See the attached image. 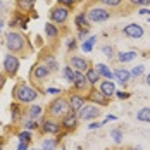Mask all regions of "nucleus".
I'll list each match as a JSON object with an SVG mask.
<instances>
[{
  "label": "nucleus",
  "instance_id": "13",
  "mask_svg": "<svg viewBox=\"0 0 150 150\" xmlns=\"http://www.w3.org/2000/svg\"><path fill=\"white\" fill-rule=\"evenodd\" d=\"M73 88L78 93H88L91 90L90 83H88L86 76L83 74V73H76V79H74V83H73Z\"/></svg>",
  "mask_w": 150,
  "mask_h": 150
},
{
  "label": "nucleus",
  "instance_id": "20",
  "mask_svg": "<svg viewBox=\"0 0 150 150\" xmlns=\"http://www.w3.org/2000/svg\"><path fill=\"white\" fill-rule=\"evenodd\" d=\"M85 76H86V79H88V83H90L91 88H95V86H97V83H100V79H102L100 74L97 73V69H95V67H90V69L85 73Z\"/></svg>",
  "mask_w": 150,
  "mask_h": 150
},
{
  "label": "nucleus",
  "instance_id": "3",
  "mask_svg": "<svg viewBox=\"0 0 150 150\" xmlns=\"http://www.w3.org/2000/svg\"><path fill=\"white\" fill-rule=\"evenodd\" d=\"M71 109H69V100L66 97H57L54 98L50 104H48V109H47V116L48 117H54V119H62L66 114H69Z\"/></svg>",
  "mask_w": 150,
  "mask_h": 150
},
{
  "label": "nucleus",
  "instance_id": "44",
  "mask_svg": "<svg viewBox=\"0 0 150 150\" xmlns=\"http://www.w3.org/2000/svg\"><path fill=\"white\" fill-rule=\"evenodd\" d=\"M138 14H140V16H147V17H150V9H140V11H138Z\"/></svg>",
  "mask_w": 150,
  "mask_h": 150
},
{
  "label": "nucleus",
  "instance_id": "37",
  "mask_svg": "<svg viewBox=\"0 0 150 150\" xmlns=\"http://www.w3.org/2000/svg\"><path fill=\"white\" fill-rule=\"evenodd\" d=\"M129 2V5L131 7H147V5H150V0H128Z\"/></svg>",
  "mask_w": 150,
  "mask_h": 150
},
{
  "label": "nucleus",
  "instance_id": "39",
  "mask_svg": "<svg viewBox=\"0 0 150 150\" xmlns=\"http://www.w3.org/2000/svg\"><path fill=\"white\" fill-rule=\"evenodd\" d=\"M88 33H90V30L88 28H83V30H78V40H86V36H88Z\"/></svg>",
  "mask_w": 150,
  "mask_h": 150
},
{
  "label": "nucleus",
  "instance_id": "51",
  "mask_svg": "<svg viewBox=\"0 0 150 150\" xmlns=\"http://www.w3.org/2000/svg\"><path fill=\"white\" fill-rule=\"evenodd\" d=\"M0 11H4V0H0Z\"/></svg>",
  "mask_w": 150,
  "mask_h": 150
},
{
  "label": "nucleus",
  "instance_id": "24",
  "mask_svg": "<svg viewBox=\"0 0 150 150\" xmlns=\"http://www.w3.org/2000/svg\"><path fill=\"white\" fill-rule=\"evenodd\" d=\"M35 2H36V0H16L17 9H19L21 12H30L31 9H33V5H35Z\"/></svg>",
  "mask_w": 150,
  "mask_h": 150
},
{
  "label": "nucleus",
  "instance_id": "34",
  "mask_svg": "<svg viewBox=\"0 0 150 150\" xmlns=\"http://www.w3.org/2000/svg\"><path fill=\"white\" fill-rule=\"evenodd\" d=\"M129 73H131V78H140V76H143V73H145V66L143 64H138Z\"/></svg>",
  "mask_w": 150,
  "mask_h": 150
},
{
  "label": "nucleus",
  "instance_id": "29",
  "mask_svg": "<svg viewBox=\"0 0 150 150\" xmlns=\"http://www.w3.org/2000/svg\"><path fill=\"white\" fill-rule=\"evenodd\" d=\"M98 2L105 9H116V7H121L124 4V0H98Z\"/></svg>",
  "mask_w": 150,
  "mask_h": 150
},
{
  "label": "nucleus",
  "instance_id": "31",
  "mask_svg": "<svg viewBox=\"0 0 150 150\" xmlns=\"http://www.w3.org/2000/svg\"><path fill=\"white\" fill-rule=\"evenodd\" d=\"M95 42H97V36H95V35H91L90 38H86V40L83 42V45H81L83 52H91V48H93V45H95Z\"/></svg>",
  "mask_w": 150,
  "mask_h": 150
},
{
  "label": "nucleus",
  "instance_id": "54",
  "mask_svg": "<svg viewBox=\"0 0 150 150\" xmlns=\"http://www.w3.org/2000/svg\"><path fill=\"white\" fill-rule=\"evenodd\" d=\"M33 150H38V149H33Z\"/></svg>",
  "mask_w": 150,
  "mask_h": 150
},
{
  "label": "nucleus",
  "instance_id": "49",
  "mask_svg": "<svg viewBox=\"0 0 150 150\" xmlns=\"http://www.w3.org/2000/svg\"><path fill=\"white\" fill-rule=\"evenodd\" d=\"M128 150H142V147H129Z\"/></svg>",
  "mask_w": 150,
  "mask_h": 150
},
{
  "label": "nucleus",
  "instance_id": "4",
  "mask_svg": "<svg viewBox=\"0 0 150 150\" xmlns=\"http://www.w3.org/2000/svg\"><path fill=\"white\" fill-rule=\"evenodd\" d=\"M85 14H86V19L90 21V24H98V23H105L110 19V11L102 5H90Z\"/></svg>",
  "mask_w": 150,
  "mask_h": 150
},
{
  "label": "nucleus",
  "instance_id": "18",
  "mask_svg": "<svg viewBox=\"0 0 150 150\" xmlns=\"http://www.w3.org/2000/svg\"><path fill=\"white\" fill-rule=\"evenodd\" d=\"M9 26L14 30V28H23V30H26L28 28V19L26 17H23L21 14H16L12 19H11V23H9Z\"/></svg>",
  "mask_w": 150,
  "mask_h": 150
},
{
  "label": "nucleus",
  "instance_id": "23",
  "mask_svg": "<svg viewBox=\"0 0 150 150\" xmlns=\"http://www.w3.org/2000/svg\"><path fill=\"white\" fill-rule=\"evenodd\" d=\"M74 24L78 30H83V28H90V21L86 19V14L85 12H79V14L74 17Z\"/></svg>",
  "mask_w": 150,
  "mask_h": 150
},
{
  "label": "nucleus",
  "instance_id": "33",
  "mask_svg": "<svg viewBox=\"0 0 150 150\" xmlns=\"http://www.w3.org/2000/svg\"><path fill=\"white\" fill-rule=\"evenodd\" d=\"M23 128L26 129V131H31V129H38L40 128V122H36L35 119H26L23 122Z\"/></svg>",
  "mask_w": 150,
  "mask_h": 150
},
{
  "label": "nucleus",
  "instance_id": "27",
  "mask_svg": "<svg viewBox=\"0 0 150 150\" xmlns=\"http://www.w3.org/2000/svg\"><path fill=\"white\" fill-rule=\"evenodd\" d=\"M42 112H43L42 105L31 104V107L28 109V119H36V117H40V116H42Z\"/></svg>",
  "mask_w": 150,
  "mask_h": 150
},
{
  "label": "nucleus",
  "instance_id": "47",
  "mask_svg": "<svg viewBox=\"0 0 150 150\" xmlns=\"http://www.w3.org/2000/svg\"><path fill=\"white\" fill-rule=\"evenodd\" d=\"M47 91H48V93H52V95H57V93H60L59 88H48Z\"/></svg>",
  "mask_w": 150,
  "mask_h": 150
},
{
  "label": "nucleus",
  "instance_id": "26",
  "mask_svg": "<svg viewBox=\"0 0 150 150\" xmlns=\"http://www.w3.org/2000/svg\"><path fill=\"white\" fill-rule=\"evenodd\" d=\"M59 145V138H45L42 140V150H55Z\"/></svg>",
  "mask_w": 150,
  "mask_h": 150
},
{
  "label": "nucleus",
  "instance_id": "32",
  "mask_svg": "<svg viewBox=\"0 0 150 150\" xmlns=\"http://www.w3.org/2000/svg\"><path fill=\"white\" fill-rule=\"evenodd\" d=\"M110 136H112V140L119 145V143H122V136H124V133H122L121 128H114V129H110Z\"/></svg>",
  "mask_w": 150,
  "mask_h": 150
},
{
  "label": "nucleus",
  "instance_id": "52",
  "mask_svg": "<svg viewBox=\"0 0 150 150\" xmlns=\"http://www.w3.org/2000/svg\"><path fill=\"white\" fill-rule=\"evenodd\" d=\"M4 30V21H2V19H0V31Z\"/></svg>",
  "mask_w": 150,
  "mask_h": 150
},
{
  "label": "nucleus",
  "instance_id": "41",
  "mask_svg": "<svg viewBox=\"0 0 150 150\" xmlns=\"http://www.w3.org/2000/svg\"><path fill=\"white\" fill-rule=\"evenodd\" d=\"M116 97H117L119 100H128V98H129L131 95H129L128 91H116Z\"/></svg>",
  "mask_w": 150,
  "mask_h": 150
},
{
  "label": "nucleus",
  "instance_id": "9",
  "mask_svg": "<svg viewBox=\"0 0 150 150\" xmlns=\"http://www.w3.org/2000/svg\"><path fill=\"white\" fill-rule=\"evenodd\" d=\"M69 109L73 110V112H79L81 109H83V105L88 102V98H86V95H83V93H78V91H74V93H71L69 95Z\"/></svg>",
  "mask_w": 150,
  "mask_h": 150
},
{
  "label": "nucleus",
  "instance_id": "50",
  "mask_svg": "<svg viewBox=\"0 0 150 150\" xmlns=\"http://www.w3.org/2000/svg\"><path fill=\"white\" fill-rule=\"evenodd\" d=\"M147 85H149V86H150V73H149V74H147Z\"/></svg>",
  "mask_w": 150,
  "mask_h": 150
},
{
  "label": "nucleus",
  "instance_id": "28",
  "mask_svg": "<svg viewBox=\"0 0 150 150\" xmlns=\"http://www.w3.org/2000/svg\"><path fill=\"white\" fill-rule=\"evenodd\" d=\"M136 119L140 122H150V107H143L136 112Z\"/></svg>",
  "mask_w": 150,
  "mask_h": 150
},
{
  "label": "nucleus",
  "instance_id": "17",
  "mask_svg": "<svg viewBox=\"0 0 150 150\" xmlns=\"http://www.w3.org/2000/svg\"><path fill=\"white\" fill-rule=\"evenodd\" d=\"M114 73V79L119 83V85H122V86H126L129 81H131V73L128 71V69H124V67H117L116 71H112Z\"/></svg>",
  "mask_w": 150,
  "mask_h": 150
},
{
  "label": "nucleus",
  "instance_id": "30",
  "mask_svg": "<svg viewBox=\"0 0 150 150\" xmlns=\"http://www.w3.org/2000/svg\"><path fill=\"white\" fill-rule=\"evenodd\" d=\"M62 74H64V79H66L67 83H71V85L74 83V79H76V71L73 69V67H69V66H67V67H64Z\"/></svg>",
  "mask_w": 150,
  "mask_h": 150
},
{
  "label": "nucleus",
  "instance_id": "22",
  "mask_svg": "<svg viewBox=\"0 0 150 150\" xmlns=\"http://www.w3.org/2000/svg\"><path fill=\"white\" fill-rule=\"evenodd\" d=\"M40 62H43V64H45V66L48 67V69H50V71H52V73L59 69V62H57V59H55L54 55H50V54H47V55H43Z\"/></svg>",
  "mask_w": 150,
  "mask_h": 150
},
{
  "label": "nucleus",
  "instance_id": "5",
  "mask_svg": "<svg viewBox=\"0 0 150 150\" xmlns=\"http://www.w3.org/2000/svg\"><path fill=\"white\" fill-rule=\"evenodd\" d=\"M21 67V59L14 54H7L4 57V74L7 78H14Z\"/></svg>",
  "mask_w": 150,
  "mask_h": 150
},
{
  "label": "nucleus",
  "instance_id": "12",
  "mask_svg": "<svg viewBox=\"0 0 150 150\" xmlns=\"http://www.w3.org/2000/svg\"><path fill=\"white\" fill-rule=\"evenodd\" d=\"M78 122H79V117H78V114L71 110L69 114H66V116L60 119L62 131H74L76 128H78Z\"/></svg>",
  "mask_w": 150,
  "mask_h": 150
},
{
  "label": "nucleus",
  "instance_id": "7",
  "mask_svg": "<svg viewBox=\"0 0 150 150\" xmlns=\"http://www.w3.org/2000/svg\"><path fill=\"white\" fill-rule=\"evenodd\" d=\"M69 11L67 7H62V5H55L52 11H50V23L52 24H66L67 19H69Z\"/></svg>",
  "mask_w": 150,
  "mask_h": 150
},
{
  "label": "nucleus",
  "instance_id": "35",
  "mask_svg": "<svg viewBox=\"0 0 150 150\" xmlns=\"http://www.w3.org/2000/svg\"><path fill=\"white\" fill-rule=\"evenodd\" d=\"M102 54H104L107 59L116 57V50H114V47H112V45H104V47H102Z\"/></svg>",
  "mask_w": 150,
  "mask_h": 150
},
{
  "label": "nucleus",
  "instance_id": "15",
  "mask_svg": "<svg viewBox=\"0 0 150 150\" xmlns=\"http://www.w3.org/2000/svg\"><path fill=\"white\" fill-rule=\"evenodd\" d=\"M98 91L104 95L105 98L114 97V95H116V85H114V81H110V79H100V83H98Z\"/></svg>",
  "mask_w": 150,
  "mask_h": 150
},
{
  "label": "nucleus",
  "instance_id": "14",
  "mask_svg": "<svg viewBox=\"0 0 150 150\" xmlns=\"http://www.w3.org/2000/svg\"><path fill=\"white\" fill-rule=\"evenodd\" d=\"M143 33H145L143 26H140V24H136V23H131V24H128V26L122 28V35H124V36H128V38H135V40L142 38Z\"/></svg>",
  "mask_w": 150,
  "mask_h": 150
},
{
  "label": "nucleus",
  "instance_id": "21",
  "mask_svg": "<svg viewBox=\"0 0 150 150\" xmlns=\"http://www.w3.org/2000/svg\"><path fill=\"white\" fill-rule=\"evenodd\" d=\"M45 35L48 40H57L60 36V31H59V26L52 24V23H47L45 24Z\"/></svg>",
  "mask_w": 150,
  "mask_h": 150
},
{
  "label": "nucleus",
  "instance_id": "40",
  "mask_svg": "<svg viewBox=\"0 0 150 150\" xmlns=\"http://www.w3.org/2000/svg\"><path fill=\"white\" fill-rule=\"evenodd\" d=\"M76 47H78V38H71V40H67V50H76Z\"/></svg>",
  "mask_w": 150,
  "mask_h": 150
},
{
  "label": "nucleus",
  "instance_id": "46",
  "mask_svg": "<svg viewBox=\"0 0 150 150\" xmlns=\"http://www.w3.org/2000/svg\"><path fill=\"white\" fill-rule=\"evenodd\" d=\"M5 81H7V76L4 74V73H0V88L5 85Z\"/></svg>",
  "mask_w": 150,
  "mask_h": 150
},
{
  "label": "nucleus",
  "instance_id": "10",
  "mask_svg": "<svg viewBox=\"0 0 150 150\" xmlns=\"http://www.w3.org/2000/svg\"><path fill=\"white\" fill-rule=\"evenodd\" d=\"M50 74H52V71L47 67L43 62L35 64L33 69H31V79H33V81H43V79H47Z\"/></svg>",
  "mask_w": 150,
  "mask_h": 150
},
{
  "label": "nucleus",
  "instance_id": "36",
  "mask_svg": "<svg viewBox=\"0 0 150 150\" xmlns=\"http://www.w3.org/2000/svg\"><path fill=\"white\" fill-rule=\"evenodd\" d=\"M19 142H24V143H31V131H26V129H23L21 133H19Z\"/></svg>",
  "mask_w": 150,
  "mask_h": 150
},
{
  "label": "nucleus",
  "instance_id": "25",
  "mask_svg": "<svg viewBox=\"0 0 150 150\" xmlns=\"http://www.w3.org/2000/svg\"><path fill=\"white\" fill-rule=\"evenodd\" d=\"M136 52H133V50H129V52H117V60L119 62H131V60H135L136 59Z\"/></svg>",
  "mask_w": 150,
  "mask_h": 150
},
{
  "label": "nucleus",
  "instance_id": "43",
  "mask_svg": "<svg viewBox=\"0 0 150 150\" xmlns=\"http://www.w3.org/2000/svg\"><path fill=\"white\" fill-rule=\"evenodd\" d=\"M104 126V122H91L88 124V129H95V128H102Z\"/></svg>",
  "mask_w": 150,
  "mask_h": 150
},
{
  "label": "nucleus",
  "instance_id": "48",
  "mask_svg": "<svg viewBox=\"0 0 150 150\" xmlns=\"http://www.w3.org/2000/svg\"><path fill=\"white\" fill-rule=\"evenodd\" d=\"M109 121H116V116H112V114H109V116H107V117H105L104 124H105V122H109Z\"/></svg>",
  "mask_w": 150,
  "mask_h": 150
},
{
  "label": "nucleus",
  "instance_id": "19",
  "mask_svg": "<svg viewBox=\"0 0 150 150\" xmlns=\"http://www.w3.org/2000/svg\"><path fill=\"white\" fill-rule=\"evenodd\" d=\"M95 69H97V73L100 74V78H104V79H110V81L114 79V73L109 69L107 64H102V62H100V64L95 66Z\"/></svg>",
  "mask_w": 150,
  "mask_h": 150
},
{
  "label": "nucleus",
  "instance_id": "42",
  "mask_svg": "<svg viewBox=\"0 0 150 150\" xmlns=\"http://www.w3.org/2000/svg\"><path fill=\"white\" fill-rule=\"evenodd\" d=\"M12 121H14V122L19 121V107H17V105H12Z\"/></svg>",
  "mask_w": 150,
  "mask_h": 150
},
{
  "label": "nucleus",
  "instance_id": "11",
  "mask_svg": "<svg viewBox=\"0 0 150 150\" xmlns=\"http://www.w3.org/2000/svg\"><path fill=\"white\" fill-rule=\"evenodd\" d=\"M69 67H73L76 73H83L85 74L91 66H90V62H88V59H85L81 55H73L69 59Z\"/></svg>",
  "mask_w": 150,
  "mask_h": 150
},
{
  "label": "nucleus",
  "instance_id": "53",
  "mask_svg": "<svg viewBox=\"0 0 150 150\" xmlns=\"http://www.w3.org/2000/svg\"><path fill=\"white\" fill-rule=\"evenodd\" d=\"M0 150H4V142L0 140Z\"/></svg>",
  "mask_w": 150,
  "mask_h": 150
},
{
  "label": "nucleus",
  "instance_id": "2",
  "mask_svg": "<svg viewBox=\"0 0 150 150\" xmlns=\"http://www.w3.org/2000/svg\"><path fill=\"white\" fill-rule=\"evenodd\" d=\"M12 97L17 104H33L38 97H40V91L36 88H33L28 83H17L14 88H12Z\"/></svg>",
  "mask_w": 150,
  "mask_h": 150
},
{
  "label": "nucleus",
  "instance_id": "45",
  "mask_svg": "<svg viewBox=\"0 0 150 150\" xmlns=\"http://www.w3.org/2000/svg\"><path fill=\"white\" fill-rule=\"evenodd\" d=\"M28 145H30V143H24V142H19V145H17V150H28Z\"/></svg>",
  "mask_w": 150,
  "mask_h": 150
},
{
  "label": "nucleus",
  "instance_id": "8",
  "mask_svg": "<svg viewBox=\"0 0 150 150\" xmlns=\"http://www.w3.org/2000/svg\"><path fill=\"white\" fill-rule=\"evenodd\" d=\"M98 116H100V109H98V105L90 104V102H86V104L83 105V109L78 112L79 121H91V119H97Z\"/></svg>",
  "mask_w": 150,
  "mask_h": 150
},
{
  "label": "nucleus",
  "instance_id": "16",
  "mask_svg": "<svg viewBox=\"0 0 150 150\" xmlns=\"http://www.w3.org/2000/svg\"><path fill=\"white\" fill-rule=\"evenodd\" d=\"M86 98H88L90 104H95V105H98V107H105V105H109V98H105L104 95H102L98 90H95V88H91V90L88 91Z\"/></svg>",
  "mask_w": 150,
  "mask_h": 150
},
{
  "label": "nucleus",
  "instance_id": "6",
  "mask_svg": "<svg viewBox=\"0 0 150 150\" xmlns=\"http://www.w3.org/2000/svg\"><path fill=\"white\" fill-rule=\"evenodd\" d=\"M40 129L42 133L45 135H60L62 133V126H60L59 119H54V117H43L42 122H40Z\"/></svg>",
  "mask_w": 150,
  "mask_h": 150
},
{
  "label": "nucleus",
  "instance_id": "38",
  "mask_svg": "<svg viewBox=\"0 0 150 150\" xmlns=\"http://www.w3.org/2000/svg\"><path fill=\"white\" fill-rule=\"evenodd\" d=\"M79 0H57V5H62V7H67V9H73Z\"/></svg>",
  "mask_w": 150,
  "mask_h": 150
},
{
  "label": "nucleus",
  "instance_id": "1",
  "mask_svg": "<svg viewBox=\"0 0 150 150\" xmlns=\"http://www.w3.org/2000/svg\"><path fill=\"white\" fill-rule=\"evenodd\" d=\"M5 47H7L9 54H14V55L19 57V54L26 52L28 40H26V36L21 31L11 30V31H7V35H5Z\"/></svg>",
  "mask_w": 150,
  "mask_h": 150
}]
</instances>
